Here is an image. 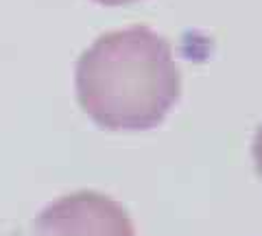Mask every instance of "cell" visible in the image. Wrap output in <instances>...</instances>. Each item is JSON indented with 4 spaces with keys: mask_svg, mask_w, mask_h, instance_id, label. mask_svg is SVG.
<instances>
[{
    "mask_svg": "<svg viewBox=\"0 0 262 236\" xmlns=\"http://www.w3.org/2000/svg\"><path fill=\"white\" fill-rule=\"evenodd\" d=\"M77 99L98 127L144 132L158 127L179 99L173 48L146 27L98 37L77 63Z\"/></svg>",
    "mask_w": 262,
    "mask_h": 236,
    "instance_id": "1",
    "label": "cell"
},
{
    "mask_svg": "<svg viewBox=\"0 0 262 236\" xmlns=\"http://www.w3.org/2000/svg\"><path fill=\"white\" fill-rule=\"evenodd\" d=\"M31 236H136V230L118 201L83 190L44 208Z\"/></svg>",
    "mask_w": 262,
    "mask_h": 236,
    "instance_id": "2",
    "label": "cell"
},
{
    "mask_svg": "<svg viewBox=\"0 0 262 236\" xmlns=\"http://www.w3.org/2000/svg\"><path fill=\"white\" fill-rule=\"evenodd\" d=\"M253 162H256V170L262 177V125L258 127L256 138H253Z\"/></svg>",
    "mask_w": 262,
    "mask_h": 236,
    "instance_id": "3",
    "label": "cell"
},
{
    "mask_svg": "<svg viewBox=\"0 0 262 236\" xmlns=\"http://www.w3.org/2000/svg\"><path fill=\"white\" fill-rule=\"evenodd\" d=\"M98 5H107V7H118V5H131V3H138V0H94Z\"/></svg>",
    "mask_w": 262,
    "mask_h": 236,
    "instance_id": "4",
    "label": "cell"
}]
</instances>
